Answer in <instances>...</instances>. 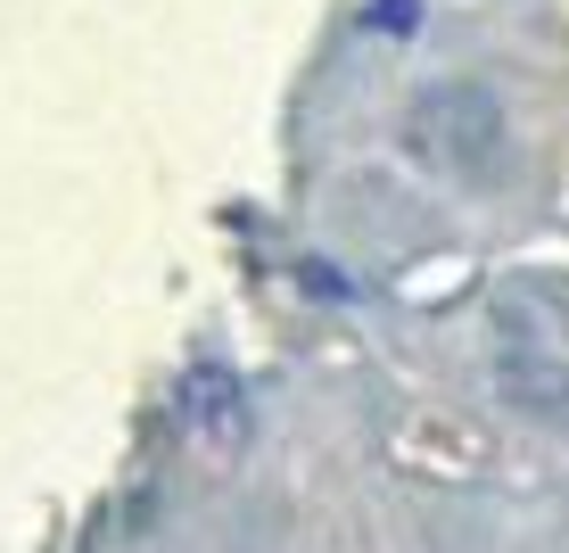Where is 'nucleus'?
<instances>
[{"label": "nucleus", "mask_w": 569, "mask_h": 553, "mask_svg": "<svg viewBox=\"0 0 569 553\" xmlns=\"http://www.w3.org/2000/svg\"><path fill=\"white\" fill-rule=\"evenodd\" d=\"M487 364H496L512 405L569 413V306L537 282L496 289V306H487Z\"/></svg>", "instance_id": "nucleus-1"}, {"label": "nucleus", "mask_w": 569, "mask_h": 553, "mask_svg": "<svg viewBox=\"0 0 569 553\" xmlns=\"http://www.w3.org/2000/svg\"><path fill=\"white\" fill-rule=\"evenodd\" d=\"M413 157L421 166H438V174H487L496 166V149H503V108H496V91L487 83H438V91H421L413 100Z\"/></svg>", "instance_id": "nucleus-2"}, {"label": "nucleus", "mask_w": 569, "mask_h": 553, "mask_svg": "<svg viewBox=\"0 0 569 553\" xmlns=\"http://www.w3.org/2000/svg\"><path fill=\"white\" fill-rule=\"evenodd\" d=\"M371 26H380V33H405V26H413V0H371Z\"/></svg>", "instance_id": "nucleus-3"}]
</instances>
